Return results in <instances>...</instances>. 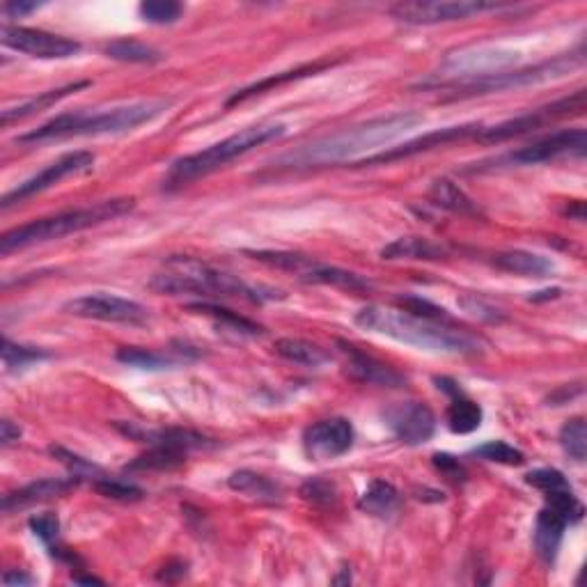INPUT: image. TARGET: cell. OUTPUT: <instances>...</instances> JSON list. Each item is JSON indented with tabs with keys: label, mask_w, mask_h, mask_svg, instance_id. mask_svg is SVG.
Segmentation results:
<instances>
[{
	"label": "cell",
	"mask_w": 587,
	"mask_h": 587,
	"mask_svg": "<svg viewBox=\"0 0 587 587\" xmlns=\"http://www.w3.org/2000/svg\"><path fill=\"white\" fill-rule=\"evenodd\" d=\"M420 122L422 115L409 111L374 117L370 122L356 124V127L333 133V136L319 138L315 143L303 145L294 152H287L280 156L276 163L280 168L294 170L328 166V163L333 166V163L354 159V156L377 150V147H386L388 143H393L395 138L402 136V133L418 127Z\"/></svg>",
	"instance_id": "6da1fadb"
},
{
	"label": "cell",
	"mask_w": 587,
	"mask_h": 587,
	"mask_svg": "<svg viewBox=\"0 0 587 587\" xmlns=\"http://www.w3.org/2000/svg\"><path fill=\"white\" fill-rule=\"evenodd\" d=\"M356 326L367 333L386 335V338L409 344L422 351L443 356H477L482 354V342L475 335L459 331L457 326L427 322L409 312L390 310L383 305H367L354 317Z\"/></svg>",
	"instance_id": "7a4b0ae2"
},
{
	"label": "cell",
	"mask_w": 587,
	"mask_h": 587,
	"mask_svg": "<svg viewBox=\"0 0 587 587\" xmlns=\"http://www.w3.org/2000/svg\"><path fill=\"white\" fill-rule=\"evenodd\" d=\"M147 287L159 294L182 296L195 294L202 299H244L250 303H264L283 299V294L266 287H253L246 280L216 269L202 260L186 255H172L163 264V271L154 273Z\"/></svg>",
	"instance_id": "3957f363"
},
{
	"label": "cell",
	"mask_w": 587,
	"mask_h": 587,
	"mask_svg": "<svg viewBox=\"0 0 587 587\" xmlns=\"http://www.w3.org/2000/svg\"><path fill=\"white\" fill-rule=\"evenodd\" d=\"M172 101L168 99H150L138 101V104L117 106L111 111H76L65 113L49 120L42 127L23 133L17 143H46V140H62V138H78V136H108V133H127L138 129L140 124L156 120L170 108Z\"/></svg>",
	"instance_id": "277c9868"
},
{
	"label": "cell",
	"mask_w": 587,
	"mask_h": 587,
	"mask_svg": "<svg viewBox=\"0 0 587 587\" xmlns=\"http://www.w3.org/2000/svg\"><path fill=\"white\" fill-rule=\"evenodd\" d=\"M133 207H136V200L133 198H115L97 202V205L92 207L69 209L56 216L30 221L26 225H19V228L5 232L3 237H0V253L7 255L12 253V250L46 244V241L62 239L67 237V234L97 228V225H104L108 221H115V218L129 214Z\"/></svg>",
	"instance_id": "5b68a950"
},
{
	"label": "cell",
	"mask_w": 587,
	"mask_h": 587,
	"mask_svg": "<svg viewBox=\"0 0 587 587\" xmlns=\"http://www.w3.org/2000/svg\"><path fill=\"white\" fill-rule=\"evenodd\" d=\"M285 124L276 122H262L255 124V127L241 129L234 136L221 140V143L207 147V150L195 152L189 156H182L172 163L168 175H166V189H182V186L195 182V179L207 177L218 168L228 166L230 161L239 159V156L248 154L255 147L264 143H271V140L285 136Z\"/></svg>",
	"instance_id": "8992f818"
},
{
	"label": "cell",
	"mask_w": 587,
	"mask_h": 587,
	"mask_svg": "<svg viewBox=\"0 0 587 587\" xmlns=\"http://www.w3.org/2000/svg\"><path fill=\"white\" fill-rule=\"evenodd\" d=\"M583 62H585L583 49H578L576 53H569V56L553 58L549 62H539V65H532L526 69H514V72L471 78V81L443 83V85H436V88L450 90V99L482 97V95H491V92H500V90L526 88V85L555 81V78H562L569 72H574V69L581 67Z\"/></svg>",
	"instance_id": "52a82bcc"
},
{
	"label": "cell",
	"mask_w": 587,
	"mask_h": 587,
	"mask_svg": "<svg viewBox=\"0 0 587 587\" xmlns=\"http://www.w3.org/2000/svg\"><path fill=\"white\" fill-rule=\"evenodd\" d=\"M510 10L500 3H475V0H413L390 7V17L409 26H436V23L464 21L484 12Z\"/></svg>",
	"instance_id": "ba28073f"
},
{
	"label": "cell",
	"mask_w": 587,
	"mask_h": 587,
	"mask_svg": "<svg viewBox=\"0 0 587 587\" xmlns=\"http://www.w3.org/2000/svg\"><path fill=\"white\" fill-rule=\"evenodd\" d=\"M583 111H585V90H578L576 95L553 101V104L537 108V111L519 115L514 117V120L496 124V127H489V129L484 127L480 131V136H477V140L489 145L505 143V140L526 136V133L542 129L555 120H565V117H571V115H581Z\"/></svg>",
	"instance_id": "9c48e42d"
},
{
	"label": "cell",
	"mask_w": 587,
	"mask_h": 587,
	"mask_svg": "<svg viewBox=\"0 0 587 587\" xmlns=\"http://www.w3.org/2000/svg\"><path fill=\"white\" fill-rule=\"evenodd\" d=\"M62 310L72 317L81 319H95V322L108 324H129V326H143L150 322V310L138 301L122 299L115 294H83L78 299L67 301Z\"/></svg>",
	"instance_id": "30bf717a"
},
{
	"label": "cell",
	"mask_w": 587,
	"mask_h": 587,
	"mask_svg": "<svg viewBox=\"0 0 587 587\" xmlns=\"http://www.w3.org/2000/svg\"><path fill=\"white\" fill-rule=\"evenodd\" d=\"M587 150L585 129H562L532 140L530 145L503 156L498 163L507 166H539L560 159V156H583Z\"/></svg>",
	"instance_id": "8fae6325"
},
{
	"label": "cell",
	"mask_w": 587,
	"mask_h": 587,
	"mask_svg": "<svg viewBox=\"0 0 587 587\" xmlns=\"http://www.w3.org/2000/svg\"><path fill=\"white\" fill-rule=\"evenodd\" d=\"M0 42L14 51L28 53V56L42 60H67L74 58L83 49L74 39L26 26H3Z\"/></svg>",
	"instance_id": "7c38bea8"
},
{
	"label": "cell",
	"mask_w": 587,
	"mask_h": 587,
	"mask_svg": "<svg viewBox=\"0 0 587 587\" xmlns=\"http://www.w3.org/2000/svg\"><path fill=\"white\" fill-rule=\"evenodd\" d=\"M92 166H95V154L92 152H69L65 156H60L58 161L51 163V166L39 170L37 175L26 179V182L17 186V189L7 193L3 202H0V207L10 209L14 205H19V202L33 198V195L60 184L65 177L78 175V172H88Z\"/></svg>",
	"instance_id": "4fadbf2b"
},
{
	"label": "cell",
	"mask_w": 587,
	"mask_h": 587,
	"mask_svg": "<svg viewBox=\"0 0 587 587\" xmlns=\"http://www.w3.org/2000/svg\"><path fill=\"white\" fill-rule=\"evenodd\" d=\"M354 438V425L347 418L319 420L303 432V450L315 461H333L347 455Z\"/></svg>",
	"instance_id": "5bb4252c"
},
{
	"label": "cell",
	"mask_w": 587,
	"mask_h": 587,
	"mask_svg": "<svg viewBox=\"0 0 587 587\" xmlns=\"http://www.w3.org/2000/svg\"><path fill=\"white\" fill-rule=\"evenodd\" d=\"M484 127L480 122L473 124H461V127H450V129H438L432 133H425L416 140H409V143L399 145V147H390V150H383L379 154L367 156V159H360L356 166H374V163H393L399 159H409V156H416L422 152L436 150V147L457 143V140H466V138H477Z\"/></svg>",
	"instance_id": "9a60e30c"
},
{
	"label": "cell",
	"mask_w": 587,
	"mask_h": 587,
	"mask_svg": "<svg viewBox=\"0 0 587 587\" xmlns=\"http://www.w3.org/2000/svg\"><path fill=\"white\" fill-rule=\"evenodd\" d=\"M386 425L406 445H425L436 432V416L427 404L402 402L386 411Z\"/></svg>",
	"instance_id": "2e32d148"
},
{
	"label": "cell",
	"mask_w": 587,
	"mask_h": 587,
	"mask_svg": "<svg viewBox=\"0 0 587 587\" xmlns=\"http://www.w3.org/2000/svg\"><path fill=\"white\" fill-rule=\"evenodd\" d=\"M338 347L347 358L344 370L354 381L365 383V386H381V388H402L406 383L404 374H399L395 367L383 363V360L374 358L365 351H360L354 344L338 340Z\"/></svg>",
	"instance_id": "e0dca14e"
},
{
	"label": "cell",
	"mask_w": 587,
	"mask_h": 587,
	"mask_svg": "<svg viewBox=\"0 0 587 587\" xmlns=\"http://www.w3.org/2000/svg\"><path fill=\"white\" fill-rule=\"evenodd\" d=\"M115 429L124 436L136 438L140 443H150V445H168V448H177V450H200V448H211V443L207 436H202L198 432H191V429H182V427H166V429H145L136 425V422H113Z\"/></svg>",
	"instance_id": "ac0fdd59"
},
{
	"label": "cell",
	"mask_w": 587,
	"mask_h": 587,
	"mask_svg": "<svg viewBox=\"0 0 587 587\" xmlns=\"http://www.w3.org/2000/svg\"><path fill=\"white\" fill-rule=\"evenodd\" d=\"M81 482L83 480H78V477H74V475L46 477V480L30 482V484H26V487L7 493V496L3 498V512L14 514L19 510H26V507L46 503V500L60 498V496H65V493L74 491Z\"/></svg>",
	"instance_id": "d6986e66"
},
{
	"label": "cell",
	"mask_w": 587,
	"mask_h": 587,
	"mask_svg": "<svg viewBox=\"0 0 587 587\" xmlns=\"http://www.w3.org/2000/svg\"><path fill=\"white\" fill-rule=\"evenodd\" d=\"M516 56L514 53H505L498 49H475V51H464L457 53V56H450L445 60V69H450L455 76H468L466 81L471 78H482V76H491V74H503L507 72V67L514 65Z\"/></svg>",
	"instance_id": "ffe728a7"
},
{
	"label": "cell",
	"mask_w": 587,
	"mask_h": 587,
	"mask_svg": "<svg viewBox=\"0 0 587 587\" xmlns=\"http://www.w3.org/2000/svg\"><path fill=\"white\" fill-rule=\"evenodd\" d=\"M296 278L308 285H331V287L349 289V292H365V289L372 287L370 280L358 276V273L340 269V266L322 264L312 260V257H308V262L301 266L299 273H296Z\"/></svg>",
	"instance_id": "44dd1931"
},
{
	"label": "cell",
	"mask_w": 587,
	"mask_h": 587,
	"mask_svg": "<svg viewBox=\"0 0 587 587\" xmlns=\"http://www.w3.org/2000/svg\"><path fill=\"white\" fill-rule=\"evenodd\" d=\"M567 526H571L567 516L555 512L549 505H544V510L537 514L535 549L546 565H553L555 558H558V551L562 546V537H565Z\"/></svg>",
	"instance_id": "7402d4cb"
},
{
	"label": "cell",
	"mask_w": 587,
	"mask_h": 587,
	"mask_svg": "<svg viewBox=\"0 0 587 587\" xmlns=\"http://www.w3.org/2000/svg\"><path fill=\"white\" fill-rule=\"evenodd\" d=\"M493 266L521 278H546L555 271V264L549 257L530 253V250H505V253L493 255Z\"/></svg>",
	"instance_id": "603a6c76"
},
{
	"label": "cell",
	"mask_w": 587,
	"mask_h": 587,
	"mask_svg": "<svg viewBox=\"0 0 587 587\" xmlns=\"http://www.w3.org/2000/svg\"><path fill=\"white\" fill-rule=\"evenodd\" d=\"M381 257L388 262L395 260H422V262H436L450 257V250L434 244L425 237H399L393 244H388L381 250Z\"/></svg>",
	"instance_id": "cb8c5ba5"
},
{
	"label": "cell",
	"mask_w": 587,
	"mask_h": 587,
	"mask_svg": "<svg viewBox=\"0 0 587 587\" xmlns=\"http://www.w3.org/2000/svg\"><path fill=\"white\" fill-rule=\"evenodd\" d=\"M186 310L195 312V315H205L209 319H214V322L221 326L223 331L246 335V338H257V335L264 333V328L260 324H255L253 319L239 315V312L225 308V305H218V303H211V301H200V303H189L186 305Z\"/></svg>",
	"instance_id": "d4e9b609"
},
{
	"label": "cell",
	"mask_w": 587,
	"mask_h": 587,
	"mask_svg": "<svg viewBox=\"0 0 587 587\" xmlns=\"http://www.w3.org/2000/svg\"><path fill=\"white\" fill-rule=\"evenodd\" d=\"M427 198L434 207L450 211V214L480 216V207H477V202L473 198H468V195L448 177L436 179V182L432 184V189H429V193H427Z\"/></svg>",
	"instance_id": "484cf974"
},
{
	"label": "cell",
	"mask_w": 587,
	"mask_h": 587,
	"mask_svg": "<svg viewBox=\"0 0 587 587\" xmlns=\"http://www.w3.org/2000/svg\"><path fill=\"white\" fill-rule=\"evenodd\" d=\"M88 85H90V81H78V83L65 85V88H58V90H51V92H42V95H39V97L23 101V104H19V106L5 108L3 115H0V122H3V127H7V124H12V122L26 120V117L46 111V108H51L53 104H58L60 99L74 95V92L88 88Z\"/></svg>",
	"instance_id": "4316f807"
},
{
	"label": "cell",
	"mask_w": 587,
	"mask_h": 587,
	"mask_svg": "<svg viewBox=\"0 0 587 587\" xmlns=\"http://www.w3.org/2000/svg\"><path fill=\"white\" fill-rule=\"evenodd\" d=\"M228 487L237 493H244L248 498L260 500V503H280V498H283L280 484L255 471H234L228 477Z\"/></svg>",
	"instance_id": "83f0119b"
},
{
	"label": "cell",
	"mask_w": 587,
	"mask_h": 587,
	"mask_svg": "<svg viewBox=\"0 0 587 587\" xmlns=\"http://www.w3.org/2000/svg\"><path fill=\"white\" fill-rule=\"evenodd\" d=\"M326 67H331V62H315V65H305L301 69H294V72H283V74H276V76H269V78H262V81H257L253 85H248V88L234 92V95L225 101V106L232 108L237 104H244L246 99L250 97H257V95H264V92H269L273 88H280V85H287L292 81H299V78H305L310 74H319L324 72Z\"/></svg>",
	"instance_id": "f1b7e54d"
},
{
	"label": "cell",
	"mask_w": 587,
	"mask_h": 587,
	"mask_svg": "<svg viewBox=\"0 0 587 587\" xmlns=\"http://www.w3.org/2000/svg\"><path fill=\"white\" fill-rule=\"evenodd\" d=\"M358 507L367 514L379 516V519H388L399 507V491L386 480H372L370 487L360 496Z\"/></svg>",
	"instance_id": "f546056e"
},
{
	"label": "cell",
	"mask_w": 587,
	"mask_h": 587,
	"mask_svg": "<svg viewBox=\"0 0 587 587\" xmlns=\"http://www.w3.org/2000/svg\"><path fill=\"white\" fill-rule=\"evenodd\" d=\"M273 349H276V354L280 358L305 367H322L331 360V356H328L319 344L301 338H280L273 344Z\"/></svg>",
	"instance_id": "4dcf8cb0"
},
{
	"label": "cell",
	"mask_w": 587,
	"mask_h": 587,
	"mask_svg": "<svg viewBox=\"0 0 587 587\" xmlns=\"http://www.w3.org/2000/svg\"><path fill=\"white\" fill-rule=\"evenodd\" d=\"M106 58L117 62H131V65H154L163 56L154 46L138 42V39H115V42L104 46Z\"/></svg>",
	"instance_id": "1f68e13d"
},
{
	"label": "cell",
	"mask_w": 587,
	"mask_h": 587,
	"mask_svg": "<svg viewBox=\"0 0 587 587\" xmlns=\"http://www.w3.org/2000/svg\"><path fill=\"white\" fill-rule=\"evenodd\" d=\"M186 461V452L168 445H150L145 455H140L127 466L129 471H175Z\"/></svg>",
	"instance_id": "d6a6232c"
},
{
	"label": "cell",
	"mask_w": 587,
	"mask_h": 587,
	"mask_svg": "<svg viewBox=\"0 0 587 587\" xmlns=\"http://www.w3.org/2000/svg\"><path fill=\"white\" fill-rule=\"evenodd\" d=\"M482 425V406L475 404L473 399L464 397V393L452 397L448 406V427L455 434H471Z\"/></svg>",
	"instance_id": "836d02e7"
},
{
	"label": "cell",
	"mask_w": 587,
	"mask_h": 587,
	"mask_svg": "<svg viewBox=\"0 0 587 587\" xmlns=\"http://www.w3.org/2000/svg\"><path fill=\"white\" fill-rule=\"evenodd\" d=\"M115 358L120 360L122 365L136 367V370H147V372H159L168 370V367H175L177 360L159 354V351L152 349H140V347H122L117 349Z\"/></svg>",
	"instance_id": "e575fe53"
},
{
	"label": "cell",
	"mask_w": 587,
	"mask_h": 587,
	"mask_svg": "<svg viewBox=\"0 0 587 587\" xmlns=\"http://www.w3.org/2000/svg\"><path fill=\"white\" fill-rule=\"evenodd\" d=\"M49 452L53 457H56L60 464L67 466L69 475L78 477V480H99V477H104V471L95 464V461L85 459L81 455H74V452H69L67 448H62V445H51Z\"/></svg>",
	"instance_id": "d590c367"
},
{
	"label": "cell",
	"mask_w": 587,
	"mask_h": 587,
	"mask_svg": "<svg viewBox=\"0 0 587 587\" xmlns=\"http://www.w3.org/2000/svg\"><path fill=\"white\" fill-rule=\"evenodd\" d=\"M560 445L571 459L585 461L587 455V427L583 418H571L560 429Z\"/></svg>",
	"instance_id": "8d00e7d4"
},
{
	"label": "cell",
	"mask_w": 587,
	"mask_h": 587,
	"mask_svg": "<svg viewBox=\"0 0 587 587\" xmlns=\"http://www.w3.org/2000/svg\"><path fill=\"white\" fill-rule=\"evenodd\" d=\"M138 14L147 23H156V26H170V23L179 21L184 14V5L175 3V0H147V3L138 5Z\"/></svg>",
	"instance_id": "74e56055"
},
{
	"label": "cell",
	"mask_w": 587,
	"mask_h": 587,
	"mask_svg": "<svg viewBox=\"0 0 587 587\" xmlns=\"http://www.w3.org/2000/svg\"><path fill=\"white\" fill-rule=\"evenodd\" d=\"M399 305H402L404 312H409V315H413V317L427 319V322H436V324L457 326L448 310L438 308V305H434L432 301H427V299H420V296H402V299H399Z\"/></svg>",
	"instance_id": "f35d334b"
},
{
	"label": "cell",
	"mask_w": 587,
	"mask_h": 587,
	"mask_svg": "<svg viewBox=\"0 0 587 587\" xmlns=\"http://www.w3.org/2000/svg\"><path fill=\"white\" fill-rule=\"evenodd\" d=\"M475 457H480L484 461H493V464H503V466H521L526 457H523L521 450L512 448L510 443L505 441H489L480 445V448L473 450Z\"/></svg>",
	"instance_id": "ab89813d"
},
{
	"label": "cell",
	"mask_w": 587,
	"mask_h": 587,
	"mask_svg": "<svg viewBox=\"0 0 587 587\" xmlns=\"http://www.w3.org/2000/svg\"><path fill=\"white\" fill-rule=\"evenodd\" d=\"M97 493H101L104 498L111 500H120V503H136V500H143L145 491L136 487V484L122 482V480H111V477H99V480L92 482Z\"/></svg>",
	"instance_id": "60d3db41"
},
{
	"label": "cell",
	"mask_w": 587,
	"mask_h": 587,
	"mask_svg": "<svg viewBox=\"0 0 587 587\" xmlns=\"http://www.w3.org/2000/svg\"><path fill=\"white\" fill-rule=\"evenodd\" d=\"M44 358H49V354L42 349L21 347V344H14L10 338L3 340V365L7 370H19V367H26Z\"/></svg>",
	"instance_id": "b9f144b4"
},
{
	"label": "cell",
	"mask_w": 587,
	"mask_h": 587,
	"mask_svg": "<svg viewBox=\"0 0 587 587\" xmlns=\"http://www.w3.org/2000/svg\"><path fill=\"white\" fill-rule=\"evenodd\" d=\"M526 482L530 487L539 489L542 493H551V491H560V489H569L571 484L565 475L555 468H537V471H530L526 475Z\"/></svg>",
	"instance_id": "7bdbcfd3"
},
{
	"label": "cell",
	"mask_w": 587,
	"mask_h": 587,
	"mask_svg": "<svg viewBox=\"0 0 587 587\" xmlns=\"http://www.w3.org/2000/svg\"><path fill=\"white\" fill-rule=\"evenodd\" d=\"M30 530H33V535L37 539H42V542L49 546H56L58 542V535H60V521L58 516L53 512H46V514H37V516H30L28 521Z\"/></svg>",
	"instance_id": "ee69618b"
},
{
	"label": "cell",
	"mask_w": 587,
	"mask_h": 587,
	"mask_svg": "<svg viewBox=\"0 0 587 587\" xmlns=\"http://www.w3.org/2000/svg\"><path fill=\"white\" fill-rule=\"evenodd\" d=\"M301 496L315 505H333L338 500V489H335L333 482L315 477V480H308L303 484Z\"/></svg>",
	"instance_id": "f6af8a7d"
},
{
	"label": "cell",
	"mask_w": 587,
	"mask_h": 587,
	"mask_svg": "<svg viewBox=\"0 0 587 587\" xmlns=\"http://www.w3.org/2000/svg\"><path fill=\"white\" fill-rule=\"evenodd\" d=\"M461 305L471 312V315L480 317V319H487V322H500L503 319V312H500L498 308H493V305L484 303L477 299V296H466V299H461Z\"/></svg>",
	"instance_id": "bcb514c9"
},
{
	"label": "cell",
	"mask_w": 587,
	"mask_h": 587,
	"mask_svg": "<svg viewBox=\"0 0 587 587\" xmlns=\"http://www.w3.org/2000/svg\"><path fill=\"white\" fill-rule=\"evenodd\" d=\"M434 466L445 477H450L452 482H464L466 480V471H464V466L459 464V459L445 455V452H443V455H441V452H438V455H434Z\"/></svg>",
	"instance_id": "7dc6e473"
},
{
	"label": "cell",
	"mask_w": 587,
	"mask_h": 587,
	"mask_svg": "<svg viewBox=\"0 0 587 587\" xmlns=\"http://www.w3.org/2000/svg\"><path fill=\"white\" fill-rule=\"evenodd\" d=\"M39 3H5L3 5V14L7 19H21V17H26V14H30V12H35V10H39Z\"/></svg>",
	"instance_id": "c3c4849f"
},
{
	"label": "cell",
	"mask_w": 587,
	"mask_h": 587,
	"mask_svg": "<svg viewBox=\"0 0 587 587\" xmlns=\"http://www.w3.org/2000/svg\"><path fill=\"white\" fill-rule=\"evenodd\" d=\"M19 438H21L19 425H14L12 420L0 422V443H3V448H10V445L17 443Z\"/></svg>",
	"instance_id": "681fc988"
},
{
	"label": "cell",
	"mask_w": 587,
	"mask_h": 587,
	"mask_svg": "<svg viewBox=\"0 0 587 587\" xmlns=\"http://www.w3.org/2000/svg\"><path fill=\"white\" fill-rule=\"evenodd\" d=\"M3 583L7 587H17V585H33L35 578L23 574V571H7V574L3 576Z\"/></svg>",
	"instance_id": "f907efd6"
},
{
	"label": "cell",
	"mask_w": 587,
	"mask_h": 587,
	"mask_svg": "<svg viewBox=\"0 0 587 587\" xmlns=\"http://www.w3.org/2000/svg\"><path fill=\"white\" fill-rule=\"evenodd\" d=\"M74 583H78V585H104V581H101V578H95V576H74Z\"/></svg>",
	"instance_id": "816d5d0a"
}]
</instances>
